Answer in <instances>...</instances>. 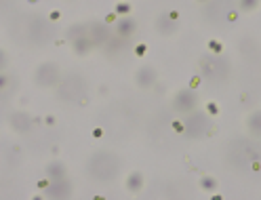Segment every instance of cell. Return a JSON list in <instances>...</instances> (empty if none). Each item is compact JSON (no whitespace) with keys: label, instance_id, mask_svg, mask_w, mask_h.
Segmentation results:
<instances>
[{"label":"cell","instance_id":"obj_1","mask_svg":"<svg viewBox=\"0 0 261 200\" xmlns=\"http://www.w3.org/2000/svg\"><path fill=\"white\" fill-rule=\"evenodd\" d=\"M118 169H120V160L114 154H110V152H97V154L89 160L91 177L101 179V181H108V179L116 177Z\"/></svg>","mask_w":261,"mask_h":200},{"label":"cell","instance_id":"obj_2","mask_svg":"<svg viewBox=\"0 0 261 200\" xmlns=\"http://www.w3.org/2000/svg\"><path fill=\"white\" fill-rule=\"evenodd\" d=\"M84 78H80L78 74H70V76H65L63 78V82L59 84V95H61L65 101H70V103H74L78 101L80 97L84 95Z\"/></svg>","mask_w":261,"mask_h":200},{"label":"cell","instance_id":"obj_3","mask_svg":"<svg viewBox=\"0 0 261 200\" xmlns=\"http://www.w3.org/2000/svg\"><path fill=\"white\" fill-rule=\"evenodd\" d=\"M202 74L206 78L213 80H221L227 76V63L223 59H215V57H204L202 59Z\"/></svg>","mask_w":261,"mask_h":200},{"label":"cell","instance_id":"obj_4","mask_svg":"<svg viewBox=\"0 0 261 200\" xmlns=\"http://www.w3.org/2000/svg\"><path fill=\"white\" fill-rule=\"evenodd\" d=\"M59 82V68L55 63H42L36 70V84L38 86H53Z\"/></svg>","mask_w":261,"mask_h":200},{"label":"cell","instance_id":"obj_5","mask_svg":"<svg viewBox=\"0 0 261 200\" xmlns=\"http://www.w3.org/2000/svg\"><path fill=\"white\" fill-rule=\"evenodd\" d=\"M177 17H179V13H177V11L162 13V15L158 17V21H156V30H158L162 36H171V34H175L177 28H179Z\"/></svg>","mask_w":261,"mask_h":200},{"label":"cell","instance_id":"obj_6","mask_svg":"<svg viewBox=\"0 0 261 200\" xmlns=\"http://www.w3.org/2000/svg\"><path fill=\"white\" fill-rule=\"evenodd\" d=\"M196 103H198V97L192 89L179 91L175 95V110H179V112H192L196 108Z\"/></svg>","mask_w":261,"mask_h":200},{"label":"cell","instance_id":"obj_7","mask_svg":"<svg viewBox=\"0 0 261 200\" xmlns=\"http://www.w3.org/2000/svg\"><path fill=\"white\" fill-rule=\"evenodd\" d=\"M206 126H209V122H206V118L202 114H194L187 118L183 131H185V135H190V137H200V135H204Z\"/></svg>","mask_w":261,"mask_h":200},{"label":"cell","instance_id":"obj_8","mask_svg":"<svg viewBox=\"0 0 261 200\" xmlns=\"http://www.w3.org/2000/svg\"><path fill=\"white\" fill-rule=\"evenodd\" d=\"M110 28L105 23H95V25H91V34H89V38H91V42L93 44H105L110 40Z\"/></svg>","mask_w":261,"mask_h":200},{"label":"cell","instance_id":"obj_9","mask_svg":"<svg viewBox=\"0 0 261 200\" xmlns=\"http://www.w3.org/2000/svg\"><path fill=\"white\" fill-rule=\"evenodd\" d=\"M135 82H137V86H141V89H148V86L156 82V70H154L152 65H145V68H141L135 74Z\"/></svg>","mask_w":261,"mask_h":200},{"label":"cell","instance_id":"obj_10","mask_svg":"<svg viewBox=\"0 0 261 200\" xmlns=\"http://www.w3.org/2000/svg\"><path fill=\"white\" fill-rule=\"evenodd\" d=\"M49 196H55V198H68L72 194V188H70V183L68 181H63V177L61 179H55V183L49 185Z\"/></svg>","mask_w":261,"mask_h":200},{"label":"cell","instance_id":"obj_11","mask_svg":"<svg viewBox=\"0 0 261 200\" xmlns=\"http://www.w3.org/2000/svg\"><path fill=\"white\" fill-rule=\"evenodd\" d=\"M135 28H137L135 19H133L131 15H126V17H122V19H120V21L116 23V34H118L120 38H129L133 32H135Z\"/></svg>","mask_w":261,"mask_h":200},{"label":"cell","instance_id":"obj_12","mask_svg":"<svg viewBox=\"0 0 261 200\" xmlns=\"http://www.w3.org/2000/svg\"><path fill=\"white\" fill-rule=\"evenodd\" d=\"M30 124H32V118L28 116V114H21V112H19V114H13L11 116V126L15 131H28L30 129Z\"/></svg>","mask_w":261,"mask_h":200},{"label":"cell","instance_id":"obj_13","mask_svg":"<svg viewBox=\"0 0 261 200\" xmlns=\"http://www.w3.org/2000/svg\"><path fill=\"white\" fill-rule=\"evenodd\" d=\"M246 129H249V133L253 137H261V110L253 112L249 116V120H246Z\"/></svg>","mask_w":261,"mask_h":200},{"label":"cell","instance_id":"obj_14","mask_svg":"<svg viewBox=\"0 0 261 200\" xmlns=\"http://www.w3.org/2000/svg\"><path fill=\"white\" fill-rule=\"evenodd\" d=\"M91 46H93V42H91V38L86 36V34H82L80 38L74 40V51H76V55H86Z\"/></svg>","mask_w":261,"mask_h":200},{"label":"cell","instance_id":"obj_15","mask_svg":"<svg viewBox=\"0 0 261 200\" xmlns=\"http://www.w3.org/2000/svg\"><path fill=\"white\" fill-rule=\"evenodd\" d=\"M143 185V175L141 173H131L129 179H126V188H129V192H139Z\"/></svg>","mask_w":261,"mask_h":200},{"label":"cell","instance_id":"obj_16","mask_svg":"<svg viewBox=\"0 0 261 200\" xmlns=\"http://www.w3.org/2000/svg\"><path fill=\"white\" fill-rule=\"evenodd\" d=\"M46 175H49L53 181H55V179H61V177L65 175V164H61V162L49 164V169H46Z\"/></svg>","mask_w":261,"mask_h":200},{"label":"cell","instance_id":"obj_17","mask_svg":"<svg viewBox=\"0 0 261 200\" xmlns=\"http://www.w3.org/2000/svg\"><path fill=\"white\" fill-rule=\"evenodd\" d=\"M200 188L206 190V192H213V190L217 188V179L215 177H209V175L202 177V179H200Z\"/></svg>","mask_w":261,"mask_h":200},{"label":"cell","instance_id":"obj_18","mask_svg":"<svg viewBox=\"0 0 261 200\" xmlns=\"http://www.w3.org/2000/svg\"><path fill=\"white\" fill-rule=\"evenodd\" d=\"M257 4H259V0H240V11L251 13L257 9Z\"/></svg>","mask_w":261,"mask_h":200},{"label":"cell","instance_id":"obj_19","mask_svg":"<svg viewBox=\"0 0 261 200\" xmlns=\"http://www.w3.org/2000/svg\"><path fill=\"white\" fill-rule=\"evenodd\" d=\"M116 13H118V15H129V13H131V4H129V2L118 4V6H116Z\"/></svg>","mask_w":261,"mask_h":200},{"label":"cell","instance_id":"obj_20","mask_svg":"<svg viewBox=\"0 0 261 200\" xmlns=\"http://www.w3.org/2000/svg\"><path fill=\"white\" fill-rule=\"evenodd\" d=\"M209 46H211L213 53H221V42H217V40H211Z\"/></svg>","mask_w":261,"mask_h":200},{"label":"cell","instance_id":"obj_21","mask_svg":"<svg viewBox=\"0 0 261 200\" xmlns=\"http://www.w3.org/2000/svg\"><path fill=\"white\" fill-rule=\"evenodd\" d=\"M4 63H6V55H4V51L0 49V70L4 68Z\"/></svg>","mask_w":261,"mask_h":200},{"label":"cell","instance_id":"obj_22","mask_svg":"<svg viewBox=\"0 0 261 200\" xmlns=\"http://www.w3.org/2000/svg\"><path fill=\"white\" fill-rule=\"evenodd\" d=\"M135 53H137V55H143V53H145V44H139Z\"/></svg>","mask_w":261,"mask_h":200},{"label":"cell","instance_id":"obj_23","mask_svg":"<svg viewBox=\"0 0 261 200\" xmlns=\"http://www.w3.org/2000/svg\"><path fill=\"white\" fill-rule=\"evenodd\" d=\"M209 112H213V114H217V112H219V110H217V105H215V103H209Z\"/></svg>","mask_w":261,"mask_h":200},{"label":"cell","instance_id":"obj_24","mask_svg":"<svg viewBox=\"0 0 261 200\" xmlns=\"http://www.w3.org/2000/svg\"><path fill=\"white\" fill-rule=\"evenodd\" d=\"M6 80H9V78H6V76H0V89H2V86L6 84Z\"/></svg>","mask_w":261,"mask_h":200},{"label":"cell","instance_id":"obj_25","mask_svg":"<svg viewBox=\"0 0 261 200\" xmlns=\"http://www.w3.org/2000/svg\"><path fill=\"white\" fill-rule=\"evenodd\" d=\"M198 2H206V0H198Z\"/></svg>","mask_w":261,"mask_h":200}]
</instances>
